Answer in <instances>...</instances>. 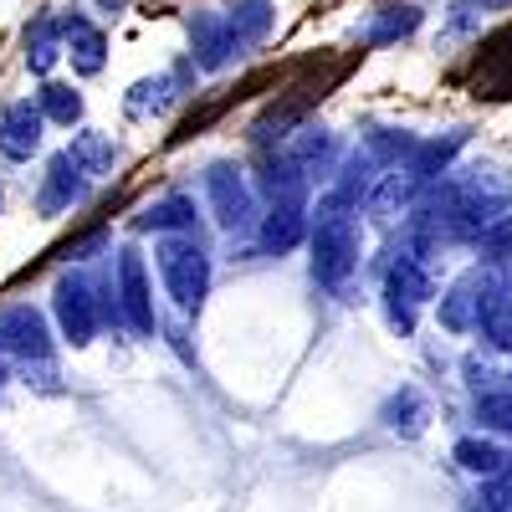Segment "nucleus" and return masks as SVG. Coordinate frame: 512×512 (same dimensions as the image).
<instances>
[{"instance_id":"nucleus-1","label":"nucleus","mask_w":512,"mask_h":512,"mask_svg":"<svg viewBox=\"0 0 512 512\" xmlns=\"http://www.w3.org/2000/svg\"><path fill=\"white\" fill-rule=\"evenodd\" d=\"M159 277H164V292L175 297L185 313H200L205 292H210V256L195 236H164L159 241Z\"/></svg>"},{"instance_id":"nucleus-2","label":"nucleus","mask_w":512,"mask_h":512,"mask_svg":"<svg viewBox=\"0 0 512 512\" xmlns=\"http://www.w3.org/2000/svg\"><path fill=\"white\" fill-rule=\"evenodd\" d=\"M359 267V226L349 216H323L313 231V277L328 292H344Z\"/></svg>"},{"instance_id":"nucleus-3","label":"nucleus","mask_w":512,"mask_h":512,"mask_svg":"<svg viewBox=\"0 0 512 512\" xmlns=\"http://www.w3.org/2000/svg\"><path fill=\"white\" fill-rule=\"evenodd\" d=\"M497 303H502V282H497V272L472 267V272H466V277L441 297V323H446L451 333L482 328V323L497 313Z\"/></svg>"},{"instance_id":"nucleus-4","label":"nucleus","mask_w":512,"mask_h":512,"mask_svg":"<svg viewBox=\"0 0 512 512\" xmlns=\"http://www.w3.org/2000/svg\"><path fill=\"white\" fill-rule=\"evenodd\" d=\"M98 318H103V313H98V282L82 277V272L62 277V282H57V323H62V333H67L72 349H88V344H93Z\"/></svg>"},{"instance_id":"nucleus-5","label":"nucleus","mask_w":512,"mask_h":512,"mask_svg":"<svg viewBox=\"0 0 512 512\" xmlns=\"http://www.w3.org/2000/svg\"><path fill=\"white\" fill-rule=\"evenodd\" d=\"M0 354H11L21 364H52V333L31 303H16L0 313Z\"/></svg>"},{"instance_id":"nucleus-6","label":"nucleus","mask_w":512,"mask_h":512,"mask_svg":"<svg viewBox=\"0 0 512 512\" xmlns=\"http://www.w3.org/2000/svg\"><path fill=\"white\" fill-rule=\"evenodd\" d=\"M205 195H210V210L226 231H246L256 221V200H251V185L241 180L236 164H210L205 169Z\"/></svg>"},{"instance_id":"nucleus-7","label":"nucleus","mask_w":512,"mask_h":512,"mask_svg":"<svg viewBox=\"0 0 512 512\" xmlns=\"http://www.w3.org/2000/svg\"><path fill=\"white\" fill-rule=\"evenodd\" d=\"M118 308H123V323L134 328L139 338H149L159 328L154 297H149V272H144V256L134 246L118 251Z\"/></svg>"},{"instance_id":"nucleus-8","label":"nucleus","mask_w":512,"mask_h":512,"mask_svg":"<svg viewBox=\"0 0 512 512\" xmlns=\"http://www.w3.org/2000/svg\"><path fill=\"white\" fill-rule=\"evenodd\" d=\"M190 41H195V67L200 72H221L236 57V47H241L231 21L216 16V11H195L190 16Z\"/></svg>"},{"instance_id":"nucleus-9","label":"nucleus","mask_w":512,"mask_h":512,"mask_svg":"<svg viewBox=\"0 0 512 512\" xmlns=\"http://www.w3.org/2000/svg\"><path fill=\"white\" fill-rule=\"evenodd\" d=\"M82 200H88V175H82L67 154H57L47 164V180H41V190H36V210L41 216H62V210H72Z\"/></svg>"},{"instance_id":"nucleus-10","label":"nucleus","mask_w":512,"mask_h":512,"mask_svg":"<svg viewBox=\"0 0 512 512\" xmlns=\"http://www.w3.org/2000/svg\"><path fill=\"white\" fill-rule=\"evenodd\" d=\"M57 26H62V41H67L72 72H77V77H98L103 62H108V41H103V31H98L88 16H72V11H67Z\"/></svg>"},{"instance_id":"nucleus-11","label":"nucleus","mask_w":512,"mask_h":512,"mask_svg":"<svg viewBox=\"0 0 512 512\" xmlns=\"http://www.w3.org/2000/svg\"><path fill=\"white\" fill-rule=\"evenodd\" d=\"M41 149V108L36 103H11L0 113V154L11 164H26Z\"/></svg>"},{"instance_id":"nucleus-12","label":"nucleus","mask_w":512,"mask_h":512,"mask_svg":"<svg viewBox=\"0 0 512 512\" xmlns=\"http://www.w3.org/2000/svg\"><path fill=\"white\" fill-rule=\"evenodd\" d=\"M175 98H180V77H175V72H159V77H144V82H134V88H128L123 113L144 123V118L169 113V108H175Z\"/></svg>"},{"instance_id":"nucleus-13","label":"nucleus","mask_w":512,"mask_h":512,"mask_svg":"<svg viewBox=\"0 0 512 512\" xmlns=\"http://www.w3.org/2000/svg\"><path fill=\"white\" fill-rule=\"evenodd\" d=\"M436 287L431 277H425V267L415 262V256H400V262L390 267V282H384V303H400V308H420V303H431Z\"/></svg>"},{"instance_id":"nucleus-14","label":"nucleus","mask_w":512,"mask_h":512,"mask_svg":"<svg viewBox=\"0 0 512 512\" xmlns=\"http://www.w3.org/2000/svg\"><path fill=\"white\" fill-rule=\"evenodd\" d=\"M67 159L88 180H103V175H113V164H118V144L108 134H98V128H82V134H72V144H67Z\"/></svg>"},{"instance_id":"nucleus-15","label":"nucleus","mask_w":512,"mask_h":512,"mask_svg":"<svg viewBox=\"0 0 512 512\" xmlns=\"http://www.w3.org/2000/svg\"><path fill=\"white\" fill-rule=\"evenodd\" d=\"M308 236V216H303V205H272L267 216H262V251H292L297 241Z\"/></svg>"},{"instance_id":"nucleus-16","label":"nucleus","mask_w":512,"mask_h":512,"mask_svg":"<svg viewBox=\"0 0 512 512\" xmlns=\"http://www.w3.org/2000/svg\"><path fill=\"white\" fill-rule=\"evenodd\" d=\"M262 190L272 195V205H303V195H308V175H303V164H297L292 154L267 159V169H262Z\"/></svg>"},{"instance_id":"nucleus-17","label":"nucleus","mask_w":512,"mask_h":512,"mask_svg":"<svg viewBox=\"0 0 512 512\" xmlns=\"http://www.w3.org/2000/svg\"><path fill=\"white\" fill-rule=\"evenodd\" d=\"M139 231H195V200L190 195H164L144 216H134Z\"/></svg>"},{"instance_id":"nucleus-18","label":"nucleus","mask_w":512,"mask_h":512,"mask_svg":"<svg viewBox=\"0 0 512 512\" xmlns=\"http://www.w3.org/2000/svg\"><path fill=\"white\" fill-rule=\"evenodd\" d=\"M466 144V134L456 128V134H446V139H431V144H415V154H410V175L425 185V180H436V175H446V164L456 159V149Z\"/></svg>"},{"instance_id":"nucleus-19","label":"nucleus","mask_w":512,"mask_h":512,"mask_svg":"<svg viewBox=\"0 0 512 512\" xmlns=\"http://www.w3.org/2000/svg\"><path fill=\"white\" fill-rule=\"evenodd\" d=\"M231 31L241 47H256L267 31H272V0H231V11H226Z\"/></svg>"},{"instance_id":"nucleus-20","label":"nucleus","mask_w":512,"mask_h":512,"mask_svg":"<svg viewBox=\"0 0 512 512\" xmlns=\"http://www.w3.org/2000/svg\"><path fill=\"white\" fill-rule=\"evenodd\" d=\"M62 26L57 21H36V26H26V67L36 72V77H47L52 67H57V57H62Z\"/></svg>"},{"instance_id":"nucleus-21","label":"nucleus","mask_w":512,"mask_h":512,"mask_svg":"<svg viewBox=\"0 0 512 512\" xmlns=\"http://www.w3.org/2000/svg\"><path fill=\"white\" fill-rule=\"evenodd\" d=\"M456 461L466 466V472H472V477H497L502 472V466H507V456L492 446V441H482V436H466V441H456Z\"/></svg>"},{"instance_id":"nucleus-22","label":"nucleus","mask_w":512,"mask_h":512,"mask_svg":"<svg viewBox=\"0 0 512 512\" xmlns=\"http://www.w3.org/2000/svg\"><path fill=\"white\" fill-rule=\"evenodd\" d=\"M297 164H303V175H323V169L333 164V139L323 134V128H303V134L292 139V149H287Z\"/></svg>"},{"instance_id":"nucleus-23","label":"nucleus","mask_w":512,"mask_h":512,"mask_svg":"<svg viewBox=\"0 0 512 512\" xmlns=\"http://www.w3.org/2000/svg\"><path fill=\"white\" fill-rule=\"evenodd\" d=\"M415 26H420V11H415V6H390L384 16H374V21L364 26V41H369V47H384V41L410 36Z\"/></svg>"},{"instance_id":"nucleus-24","label":"nucleus","mask_w":512,"mask_h":512,"mask_svg":"<svg viewBox=\"0 0 512 512\" xmlns=\"http://www.w3.org/2000/svg\"><path fill=\"white\" fill-rule=\"evenodd\" d=\"M425 400L415 395V390H400L390 405H384V425H390V431H400V436H420L425 431Z\"/></svg>"},{"instance_id":"nucleus-25","label":"nucleus","mask_w":512,"mask_h":512,"mask_svg":"<svg viewBox=\"0 0 512 512\" xmlns=\"http://www.w3.org/2000/svg\"><path fill=\"white\" fill-rule=\"evenodd\" d=\"M415 175L405 169V175H384L379 180V190H369V210H379V216H395V210H405L410 200H415Z\"/></svg>"},{"instance_id":"nucleus-26","label":"nucleus","mask_w":512,"mask_h":512,"mask_svg":"<svg viewBox=\"0 0 512 512\" xmlns=\"http://www.w3.org/2000/svg\"><path fill=\"white\" fill-rule=\"evenodd\" d=\"M41 118H52V123H77L82 118V93H72L67 82H47V88H41Z\"/></svg>"},{"instance_id":"nucleus-27","label":"nucleus","mask_w":512,"mask_h":512,"mask_svg":"<svg viewBox=\"0 0 512 512\" xmlns=\"http://www.w3.org/2000/svg\"><path fill=\"white\" fill-rule=\"evenodd\" d=\"M477 241H482V251L492 256V262H502V256H512V210H507V216H497V221H492V226H487V231H482Z\"/></svg>"},{"instance_id":"nucleus-28","label":"nucleus","mask_w":512,"mask_h":512,"mask_svg":"<svg viewBox=\"0 0 512 512\" xmlns=\"http://www.w3.org/2000/svg\"><path fill=\"white\" fill-rule=\"evenodd\" d=\"M477 420L487 425V431H512V395H487L477 405Z\"/></svg>"},{"instance_id":"nucleus-29","label":"nucleus","mask_w":512,"mask_h":512,"mask_svg":"<svg viewBox=\"0 0 512 512\" xmlns=\"http://www.w3.org/2000/svg\"><path fill=\"white\" fill-rule=\"evenodd\" d=\"M487 338H492L497 349H512V292H502L497 313L487 318Z\"/></svg>"},{"instance_id":"nucleus-30","label":"nucleus","mask_w":512,"mask_h":512,"mask_svg":"<svg viewBox=\"0 0 512 512\" xmlns=\"http://www.w3.org/2000/svg\"><path fill=\"white\" fill-rule=\"evenodd\" d=\"M487 512H512V456H507V466L487 487Z\"/></svg>"},{"instance_id":"nucleus-31","label":"nucleus","mask_w":512,"mask_h":512,"mask_svg":"<svg viewBox=\"0 0 512 512\" xmlns=\"http://www.w3.org/2000/svg\"><path fill=\"white\" fill-rule=\"evenodd\" d=\"M466 6H482V11H497V6H512V0H466Z\"/></svg>"},{"instance_id":"nucleus-32","label":"nucleus","mask_w":512,"mask_h":512,"mask_svg":"<svg viewBox=\"0 0 512 512\" xmlns=\"http://www.w3.org/2000/svg\"><path fill=\"white\" fill-rule=\"evenodd\" d=\"M103 6H108V11H123V0H103Z\"/></svg>"},{"instance_id":"nucleus-33","label":"nucleus","mask_w":512,"mask_h":512,"mask_svg":"<svg viewBox=\"0 0 512 512\" xmlns=\"http://www.w3.org/2000/svg\"><path fill=\"white\" fill-rule=\"evenodd\" d=\"M6 379H11V374H6V364H0V390H6Z\"/></svg>"},{"instance_id":"nucleus-34","label":"nucleus","mask_w":512,"mask_h":512,"mask_svg":"<svg viewBox=\"0 0 512 512\" xmlns=\"http://www.w3.org/2000/svg\"><path fill=\"white\" fill-rule=\"evenodd\" d=\"M507 379H512V374H507Z\"/></svg>"}]
</instances>
